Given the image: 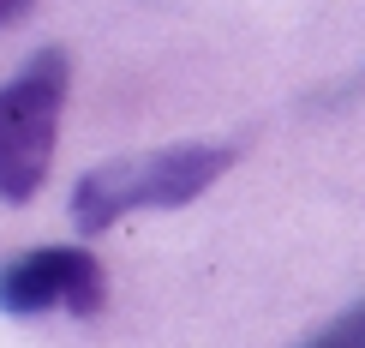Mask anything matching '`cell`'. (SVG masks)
I'll return each mask as SVG.
<instances>
[{"label":"cell","instance_id":"6da1fadb","mask_svg":"<svg viewBox=\"0 0 365 348\" xmlns=\"http://www.w3.org/2000/svg\"><path fill=\"white\" fill-rule=\"evenodd\" d=\"M234 169V144H162L144 156H114L72 187V229L102 234L132 210H180L204 199Z\"/></svg>","mask_w":365,"mask_h":348},{"label":"cell","instance_id":"7a4b0ae2","mask_svg":"<svg viewBox=\"0 0 365 348\" xmlns=\"http://www.w3.org/2000/svg\"><path fill=\"white\" fill-rule=\"evenodd\" d=\"M66 90H72V54L66 49L30 54L0 84V199L6 204H30L42 192V180H48Z\"/></svg>","mask_w":365,"mask_h":348},{"label":"cell","instance_id":"3957f363","mask_svg":"<svg viewBox=\"0 0 365 348\" xmlns=\"http://www.w3.org/2000/svg\"><path fill=\"white\" fill-rule=\"evenodd\" d=\"M102 300H108V277L84 247H36L0 264V312L12 319H42V312L96 319Z\"/></svg>","mask_w":365,"mask_h":348},{"label":"cell","instance_id":"5b68a950","mask_svg":"<svg viewBox=\"0 0 365 348\" xmlns=\"http://www.w3.org/2000/svg\"><path fill=\"white\" fill-rule=\"evenodd\" d=\"M30 6H36V0H0V24H19Z\"/></svg>","mask_w":365,"mask_h":348},{"label":"cell","instance_id":"277c9868","mask_svg":"<svg viewBox=\"0 0 365 348\" xmlns=\"http://www.w3.org/2000/svg\"><path fill=\"white\" fill-rule=\"evenodd\" d=\"M299 348H365V300H354L347 312H336L317 337H306Z\"/></svg>","mask_w":365,"mask_h":348}]
</instances>
